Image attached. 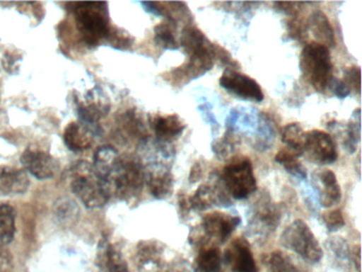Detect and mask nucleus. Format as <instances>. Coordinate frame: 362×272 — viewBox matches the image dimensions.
Wrapping results in <instances>:
<instances>
[{
  "mask_svg": "<svg viewBox=\"0 0 362 272\" xmlns=\"http://www.w3.org/2000/svg\"><path fill=\"white\" fill-rule=\"evenodd\" d=\"M30 180L24 169L0 166V193L3 195H22L29 188Z\"/></svg>",
  "mask_w": 362,
  "mask_h": 272,
  "instance_id": "dca6fc26",
  "label": "nucleus"
},
{
  "mask_svg": "<svg viewBox=\"0 0 362 272\" xmlns=\"http://www.w3.org/2000/svg\"><path fill=\"white\" fill-rule=\"evenodd\" d=\"M105 182L109 184L112 193H117L124 199L135 197L143 188V168L136 161L118 157Z\"/></svg>",
  "mask_w": 362,
  "mask_h": 272,
  "instance_id": "423d86ee",
  "label": "nucleus"
},
{
  "mask_svg": "<svg viewBox=\"0 0 362 272\" xmlns=\"http://www.w3.org/2000/svg\"><path fill=\"white\" fill-rule=\"evenodd\" d=\"M307 159L319 165H328L338 159V148L329 134L320 130L305 133L304 150Z\"/></svg>",
  "mask_w": 362,
  "mask_h": 272,
  "instance_id": "6e6552de",
  "label": "nucleus"
},
{
  "mask_svg": "<svg viewBox=\"0 0 362 272\" xmlns=\"http://www.w3.org/2000/svg\"><path fill=\"white\" fill-rule=\"evenodd\" d=\"M173 176L170 172L156 174L149 178V191L154 198L165 199L173 193Z\"/></svg>",
  "mask_w": 362,
  "mask_h": 272,
  "instance_id": "a878e982",
  "label": "nucleus"
},
{
  "mask_svg": "<svg viewBox=\"0 0 362 272\" xmlns=\"http://www.w3.org/2000/svg\"><path fill=\"white\" fill-rule=\"evenodd\" d=\"M281 140L294 154L300 155L304 150L305 133L300 123H292L281 130Z\"/></svg>",
  "mask_w": 362,
  "mask_h": 272,
  "instance_id": "b1692460",
  "label": "nucleus"
},
{
  "mask_svg": "<svg viewBox=\"0 0 362 272\" xmlns=\"http://www.w3.org/2000/svg\"><path fill=\"white\" fill-rule=\"evenodd\" d=\"M240 223V218L223 212H209L203 217L202 227L209 237L224 242Z\"/></svg>",
  "mask_w": 362,
  "mask_h": 272,
  "instance_id": "f8f14e48",
  "label": "nucleus"
},
{
  "mask_svg": "<svg viewBox=\"0 0 362 272\" xmlns=\"http://www.w3.org/2000/svg\"><path fill=\"white\" fill-rule=\"evenodd\" d=\"M160 249L150 242H144L139 246L137 251V266L141 270H151L158 268V261L160 259Z\"/></svg>",
  "mask_w": 362,
  "mask_h": 272,
  "instance_id": "c85d7f7f",
  "label": "nucleus"
},
{
  "mask_svg": "<svg viewBox=\"0 0 362 272\" xmlns=\"http://www.w3.org/2000/svg\"><path fill=\"white\" fill-rule=\"evenodd\" d=\"M224 261L233 272H258L251 246L245 238H237L226 250Z\"/></svg>",
  "mask_w": 362,
  "mask_h": 272,
  "instance_id": "ddd939ff",
  "label": "nucleus"
},
{
  "mask_svg": "<svg viewBox=\"0 0 362 272\" xmlns=\"http://www.w3.org/2000/svg\"><path fill=\"white\" fill-rule=\"evenodd\" d=\"M96 264L98 272H130L120 251L105 238L99 242Z\"/></svg>",
  "mask_w": 362,
  "mask_h": 272,
  "instance_id": "2eb2a0df",
  "label": "nucleus"
},
{
  "mask_svg": "<svg viewBox=\"0 0 362 272\" xmlns=\"http://www.w3.org/2000/svg\"><path fill=\"white\" fill-rule=\"evenodd\" d=\"M269 268L270 272H300L291 259L279 251H275L270 255Z\"/></svg>",
  "mask_w": 362,
  "mask_h": 272,
  "instance_id": "7c9ffc66",
  "label": "nucleus"
},
{
  "mask_svg": "<svg viewBox=\"0 0 362 272\" xmlns=\"http://www.w3.org/2000/svg\"><path fill=\"white\" fill-rule=\"evenodd\" d=\"M52 214L61 227H71L79 221L80 208L71 198L60 197L52 205Z\"/></svg>",
  "mask_w": 362,
  "mask_h": 272,
  "instance_id": "aec40b11",
  "label": "nucleus"
},
{
  "mask_svg": "<svg viewBox=\"0 0 362 272\" xmlns=\"http://www.w3.org/2000/svg\"><path fill=\"white\" fill-rule=\"evenodd\" d=\"M274 6L279 8L277 10L291 15V16H296V15H298L303 4L300 2H275Z\"/></svg>",
  "mask_w": 362,
  "mask_h": 272,
  "instance_id": "4c0bfd02",
  "label": "nucleus"
},
{
  "mask_svg": "<svg viewBox=\"0 0 362 272\" xmlns=\"http://www.w3.org/2000/svg\"><path fill=\"white\" fill-rule=\"evenodd\" d=\"M224 186L235 199H247L257 188L253 165L247 157H237L224 166L221 174Z\"/></svg>",
  "mask_w": 362,
  "mask_h": 272,
  "instance_id": "0eeeda50",
  "label": "nucleus"
},
{
  "mask_svg": "<svg viewBox=\"0 0 362 272\" xmlns=\"http://www.w3.org/2000/svg\"><path fill=\"white\" fill-rule=\"evenodd\" d=\"M14 259L7 244L0 242V272H13Z\"/></svg>",
  "mask_w": 362,
  "mask_h": 272,
  "instance_id": "e433bc0d",
  "label": "nucleus"
},
{
  "mask_svg": "<svg viewBox=\"0 0 362 272\" xmlns=\"http://www.w3.org/2000/svg\"><path fill=\"white\" fill-rule=\"evenodd\" d=\"M275 161L285 168L286 171L298 178H306L307 172L304 166L298 159V155L294 154L287 149L279 151L275 155Z\"/></svg>",
  "mask_w": 362,
  "mask_h": 272,
  "instance_id": "bb28decb",
  "label": "nucleus"
},
{
  "mask_svg": "<svg viewBox=\"0 0 362 272\" xmlns=\"http://www.w3.org/2000/svg\"><path fill=\"white\" fill-rule=\"evenodd\" d=\"M25 170L39 180L54 178L59 170V164L54 157L45 151L27 149L21 157Z\"/></svg>",
  "mask_w": 362,
  "mask_h": 272,
  "instance_id": "9b49d317",
  "label": "nucleus"
},
{
  "mask_svg": "<svg viewBox=\"0 0 362 272\" xmlns=\"http://www.w3.org/2000/svg\"><path fill=\"white\" fill-rule=\"evenodd\" d=\"M64 142L69 150H86L94 142V132L84 123H71L64 131Z\"/></svg>",
  "mask_w": 362,
  "mask_h": 272,
  "instance_id": "a211bd4d",
  "label": "nucleus"
},
{
  "mask_svg": "<svg viewBox=\"0 0 362 272\" xmlns=\"http://www.w3.org/2000/svg\"><path fill=\"white\" fill-rule=\"evenodd\" d=\"M16 212L10 204H0V242L9 244L16 232Z\"/></svg>",
  "mask_w": 362,
  "mask_h": 272,
  "instance_id": "4be33fe9",
  "label": "nucleus"
},
{
  "mask_svg": "<svg viewBox=\"0 0 362 272\" xmlns=\"http://www.w3.org/2000/svg\"><path fill=\"white\" fill-rule=\"evenodd\" d=\"M222 257L219 249H202L194 261V272H221Z\"/></svg>",
  "mask_w": 362,
  "mask_h": 272,
  "instance_id": "412c9836",
  "label": "nucleus"
},
{
  "mask_svg": "<svg viewBox=\"0 0 362 272\" xmlns=\"http://www.w3.org/2000/svg\"><path fill=\"white\" fill-rule=\"evenodd\" d=\"M257 227H264V231H274L276 225H279V210L272 204L266 203L259 205L254 214Z\"/></svg>",
  "mask_w": 362,
  "mask_h": 272,
  "instance_id": "cd10ccee",
  "label": "nucleus"
},
{
  "mask_svg": "<svg viewBox=\"0 0 362 272\" xmlns=\"http://www.w3.org/2000/svg\"><path fill=\"white\" fill-rule=\"evenodd\" d=\"M71 191L86 208H101L109 201L111 188L92 164L77 162L71 168Z\"/></svg>",
  "mask_w": 362,
  "mask_h": 272,
  "instance_id": "f257e3e1",
  "label": "nucleus"
},
{
  "mask_svg": "<svg viewBox=\"0 0 362 272\" xmlns=\"http://www.w3.org/2000/svg\"><path fill=\"white\" fill-rule=\"evenodd\" d=\"M78 116L84 123H95L107 116L110 102L105 94L96 87L88 91L83 97L76 100Z\"/></svg>",
  "mask_w": 362,
  "mask_h": 272,
  "instance_id": "9d476101",
  "label": "nucleus"
},
{
  "mask_svg": "<svg viewBox=\"0 0 362 272\" xmlns=\"http://www.w3.org/2000/svg\"><path fill=\"white\" fill-rule=\"evenodd\" d=\"M201 172H202V168H201V165L199 163H197L194 167L192 168V172H190V182L194 183L196 181L199 180L200 178Z\"/></svg>",
  "mask_w": 362,
  "mask_h": 272,
  "instance_id": "ea45409f",
  "label": "nucleus"
},
{
  "mask_svg": "<svg viewBox=\"0 0 362 272\" xmlns=\"http://www.w3.org/2000/svg\"><path fill=\"white\" fill-rule=\"evenodd\" d=\"M360 140V116L357 117L356 121H351L347 129V137L345 140L344 147L349 153L356 150V144Z\"/></svg>",
  "mask_w": 362,
  "mask_h": 272,
  "instance_id": "72a5a7b5",
  "label": "nucleus"
},
{
  "mask_svg": "<svg viewBox=\"0 0 362 272\" xmlns=\"http://www.w3.org/2000/svg\"><path fill=\"white\" fill-rule=\"evenodd\" d=\"M118 155L113 147L103 146L97 149L94 154V166L99 176L105 181L112 168L117 161Z\"/></svg>",
  "mask_w": 362,
  "mask_h": 272,
  "instance_id": "5701e85b",
  "label": "nucleus"
},
{
  "mask_svg": "<svg viewBox=\"0 0 362 272\" xmlns=\"http://www.w3.org/2000/svg\"><path fill=\"white\" fill-rule=\"evenodd\" d=\"M330 89L334 91V95L338 98H345L349 95L351 91H349V87L345 85V83L343 82L342 80H334L330 82L329 84Z\"/></svg>",
  "mask_w": 362,
  "mask_h": 272,
  "instance_id": "58836bf2",
  "label": "nucleus"
},
{
  "mask_svg": "<svg viewBox=\"0 0 362 272\" xmlns=\"http://www.w3.org/2000/svg\"><path fill=\"white\" fill-rule=\"evenodd\" d=\"M307 29L310 30L313 38L317 44L326 48H334L336 46V36L334 28L328 19L327 15L322 11H315L307 21Z\"/></svg>",
  "mask_w": 362,
  "mask_h": 272,
  "instance_id": "f3484780",
  "label": "nucleus"
},
{
  "mask_svg": "<svg viewBox=\"0 0 362 272\" xmlns=\"http://www.w3.org/2000/svg\"><path fill=\"white\" fill-rule=\"evenodd\" d=\"M74 15L86 44L96 45L111 33L105 2H75Z\"/></svg>",
  "mask_w": 362,
  "mask_h": 272,
  "instance_id": "7ed1b4c3",
  "label": "nucleus"
},
{
  "mask_svg": "<svg viewBox=\"0 0 362 272\" xmlns=\"http://www.w3.org/2000/svg\"><path fill=\"white\" fill-rule=\"evenodd\" d=\"M300 72L305 80L322 93L332 81V62L329 49L313 42L307 44L300 53Z\"/></svg>",
  "mask_w": 362,
  "mask_h": 272,
  "instance_id": "f03ea898",
  "label": "nucleus"
},
{
  "mask_svg": "<svg viewBox=\"0 0 362 272\" xmlns=\"http://www.w3.org/2000/svg\"><path fill=\"white\" fill-rule=\"evenodd\" d=\"M181 44L189 57L188 65L200 76L211 69L215 62V45L209 42L205 34L194 26L184 28Z\"/></svg>",
  "mask_w": 362,
  "mask_h": 272,
  "instance_id": "39448f33",
  "label": "nucleus"
},
{
  "mask_svg": "<svg viewBox=\"0 0 362 272\" xmlns=\"http://www.w3.org/2000/svg\"><path fill=\"white\" fill-rule=\"evenodd\" d=\"M152 127L156 132V137L163 142H173L177 140L185 130L183 121L175 114L156 117L152 123Z\"/></svg>",
  "mask_w": 362,
  "mask_h": 272,
  "instance_id": "6ab92c4d",
  "label": "nucleus"
},
{
  "mask_svg": "<svg viewBox=\"0 0 362 272\" xmlns=\"http://www.w3.org/2000/svg\"><path fill=\"white\" fill-rule=\"evenodd\" d=\"M343 82L345 83L349 91H356L360 94V67L359 66H351L347 67L344 72V79Z\"/></svg>",
  "mask_w": 362,
  "mask_h": 272,
  "instance_id": "c9c22d12",
  "label": "nucleus"
},
{
  "mask_svg": "<svg viewBox=\"0 0 362 272\" xmlns=\"http://www.w3.org/2000/svg\"><path fill=\"white\" fill-rule=\"evenodd\" d=\"M288 34L291 36L293 40H305L307 34V23H305L298 15L292 16L287 23Z\"/></svg>",
  "mask_w": 362,
  "mask_h": 272,
  "instance_id": "2f4dec72",
  "label": "nucleus"
},
{
  "mask_svg": "<svg viewBox=\"0 0 362 272\" xmlns=\"http://www.w3.org/2000/svg\"><path fill=\"white\" fill-rule=\"evenodd\" d=\"M330 248L334 252L337 259L342 261V265H349V249L346 242L341 237H334L330 240Z\"/></svg>",
  "mask_w": 362,
  "mask_h": 272,
  "instance_id": "473e14b6",
  "label": "nucleus"
},
{
  "mask_svg": "<svg viewBox=\"0 0 362 272\" xmlns=\"http://www.w3.org/2000/svg\"><path fill=\"white\" fill-rule=\"evenodd\" d=\"M281 242L285 248L300 255L305 261L317 264L323 259V249L315 234L305 221L294 220L281 235Z\"/></svg>",
  "mask_w": 362,
  "mask_h": 272,
  "instance_id": "20e7f679",
  "label": "nucleus"
},
{
  "mask_svg": "<svg viewBox=\"0 0 362 272\" xmlns=\"http://www.w3.org/2000/svg\"><path fill=\"white\" fill-rule=\"evenodd\" d=\"M219 82L222 89L241 99L254 102H262L264 100L262 87L253 78L247 74L226 69L220 78Z\"/></svg>",
  "mask_w": 362,
  "mask_h": 272,
  "instance_id": "1a4fd4ad",
  "label": "nucleus"
},
{
  "mask_svg": "<svg viewBox=\"0 0 362 272\" xmlns=\"http://www.w3.org/2000/svg\"><path fill=\"white\" fill-rule=\"evenodd\" d=\"M313 178L322 206L332 208L340 202L342 193L334 171L330 169L317 170L313 174Z\"/></svg>",
  "mask_w": 362,
  "mask_h": 272,
  "instance_id": "4468645a",
  "label": "nucleus"
},
{
  "mask_svg": "<svg viewBox=\"0 0 362 272\" xmlns=\"http://www.w3.org/2000/svg\"><path fill=\"white\" fill-rule=\"evenodd\" d=\"M322 218H323L324 223L329 231H338L345 225L344 217H343L342 212L340 210L324 212Z\"/></svg>",
  "mask_w": 362,
  "mask_h": 272,
  "instance_id": "f704fd0d",
  "label": "nucleus"
},
{
  "mask_svg": "<svg viewBox=\"0 0 362 272\" xmlns=\"http://www.w3.org/2000/svg\"><path fill=\"white\" fill-rule=\"evenodd\" d=\"M175 23L167 21L158 23L154 28V42L158 46L168 50H175L179 48V42L175 34Z\"/></svg>",
  "mask_w": 362,
  "mask_h": 272,
  "instance_id": "393cba45",
  "label": "nucleus"
},
{
  "mask_svg": "<svg viewBox=\"0 0 362 272\" xmlns=\"http://www.w3.org/2000/svg\"><path fill=\"white\" fill-rule=\"evenodd\" d=\"M216 201V195L211 186L202 185L197 189L196 193L188 199L189 208L196 210H204L211 208Z\"/></svg>",
  "mask_w": 362,
  "mask_h": 272,
  "instance_id": "c756f323",
  "label": "nucleus"
}]
</instances>
